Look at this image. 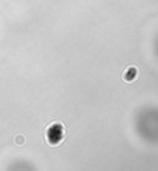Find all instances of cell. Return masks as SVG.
Segmentation results:
<instances>
[{
    "label": "cell",
    "instance_id": "1",
    "mask_svg": "<svg viewBox=\"0 0 158 171\" xmlns=\"http://www.w3.org/2000/svg\"><path fill=\"white\" fill-rule=\"evenodd\" d=\"M137 74H138L137 67L130 66V67L126 69L125 73H123V80H126V82H133L134 79H137Z\"/></svg>",
    "mask_w": 158,
    "mask_h": 171
}]
</instances>
